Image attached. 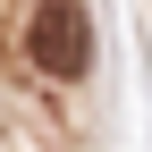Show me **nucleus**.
Here are the masks:
<instances>
[{
    "mask_svg": "<svg viewBox=\"0 0 152 152\" xmlns=\"http://www.w3.org/2000/svg\"><path fill=\"white\" fill-rule=\"evenodd\" d=\"M26 51H34V68H42V76L76 85V76L93 68V17H85V0H42L34 26H26Z\"/></svg>",
    "mask_w": 152,
    "mask_h": 152,
    "instance_id": "1",
    "label": "nucleus"
}]
</instances>
